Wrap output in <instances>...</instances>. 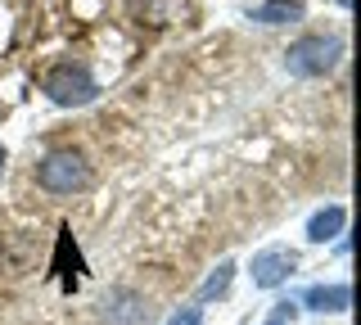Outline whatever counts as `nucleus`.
Instances as JSON below:
<instances>
[{
    "label": "nucleus",
    "mask_w": 361,
    "mask_h": 325,
    "mask_svg": "<svg viewBox=\"0 0 361 325\" xmlns=\"http://www.w3.org/2000/svg\"><path fill=\"white\" fill-rule=\"evenodd\" d=\"M37 181H41V190H50V195H73V190H86L90 167H86L82 154L59 149V154H45L37 163Z\"/></svg>",
    "instance_id": "1"
},
{
    "label": "nucleus",
    "mask_w": 361,
    "mask_h": 325,
    "mask_svg": "<svg viewBox=\"0 0 361 325\" xmlns=\"http://www.w3.org/2000/svg\"><path fill=\"white\" fill-rule=\"evenodd\" d=\"M338 54H343V46L334 37H302L285 50V68L293 77H325L338 63Z\"/></svg>",
    "instance_id": "2"
},
{
    "label": "nucleus",
    "mask_w": 361,
    "mask_h": 325,
    "mask_svg": "<svg viewBox=\"0 0 361 325\" xmlns=\"http://www.w3.org/2000/svg\"><path fill=\"white\" fill-rule=\"evenodd\" d=\"M45 95L63 109H77V104H90V99H95V82H90L86 68H54L45 77Z\"/></svg>",
    "instance_id": "3"
},
{
    "label": "nucleus",
    "mask_w": 361,
    "mask_h": 325,
    "mask_svg": "<svg viewBox=\"0 0 361 325\" xmlns=\"http://www.w3.org/2000/svg\"><path fill=\"white\" fill-rule=\"evenodd\" d=\"M145 312H149L145 298L127 285H118V289L104 294V325H145Z\"/></svg>",
    "instance_id": "4"
},
{
    "label": "nucleus",
    "mask_w": 361,
    "mask_h": 325,
    "mask_svg": "<svg viewBox=\"0 0 361 325\" xmlns=\"http://www.w3.org/2000/svg\"><path fill=\"white\" fill-rule=\"evenodd\" d=\"M293 266H298V257H293L289 249H262L253 257V285L276 289V285H285V280L293 276Z\"/></svg>",
    "instance_id": "5"
},
{
    "label": "nucleus",
    "mask_w": 361,
    "mask_h": 325,
    "mask_svg": "<svg viewBox=\"0 0 361 325\" xmlns=\"http://www.w3.org/2000/svg\"><path fill=\"white\" fill-rule=\"evenodd\" d=\"M348 302H353L348 285H312L302 294V307H312V312H348Z\"/></svg>",
    "instance_id": "6"
},
{
    "label": "nucleus",
    "mask_w": 361,
    "mask_h": 325,
    "mask_svg": "<svg viewBox=\"0 0 361 325\" xmlns=\"http://www.w3.org/2000/svg\"><path fill=\"white\" fill-rule=\"evenodd\" d=\"M343 221H348V212L338 208V204H330V208H321V212H316V217L307 221V240H316V244L334 240V235H343Z\"/></svg>",
    "instance_id": "7"
},
{
    "label": "nucleus",
    "mask_w": 361,
    "mask_h": 325,
    "mask_svg": "<svg viewBox=\"0 0 361 325\" xmlns=\"http://www.w3.org/2000/svg\"><path fill=\"white\" fill-rule=\"evenodd\" d=\"M253 18H257V23H271V27H276V23H298L302 5H298V0H267V5L253 9Z\"/></svg>",
    "instance_id": "8"
},
{
    "label": "nucleus",
    "mask_w": 361,
    "mask_h": 325,
    "mask_svg": "<svg viewBox=\"0 0 361 325\" xmlns=\"http://www.w3.org/2000/svg\"><path fill=\"white\" fill-rule=\"evenodd\" d=\"M145 5V18L149 23H172V18L185 14V0H135V9Z\"/></svg>",
    "instance_id": "9"
},
{
    "label": "nucleus",
    "mask_w": 361,
    "mask_h": 325,
    "mask_svg": "<svg viewBox=\"0 0 361 325\" xmlns=\"http://www.w3.org/2000/svg\"><path fill=\"white\" fill-rule=\"evenodd\" d=\"M231 280H235V262H221L217 271H212L208 280H203V289H199V298L208 302V298H221L226 289H231Z\"/></svg>",
    "instance_id": "10"
},
{
    "label": "nucleus",
    "mask_w": 361,
    "mask_h": 325,
    "mask_svg": "<svg viewBox=\"0 0 361 325\" xmlns=\"http://www.w3.org/2000/svg\"><path fill=\"white\" fill-rule=\"evenodd\" d=\"M293 312H298V302H289V298H285V302H276V321H280V325H289V321H293Z\"/></svg>",
    "instance_id": "11"
},
{
    "label": "nucleus",
    "mask_w": 361,
    "mask_h": 325,
    "mask_svg": "<svg viewBox=\"0 0 361 325\" xmlns=\"http://www.w3.org/2000/svg\"><path fill=\"white\" fill-rule=\"evenodd\" d=\"M167 325H199V307H185V312H176Z\"/></svg>",
    "instance_id": "12"
},
{
    "label": "nucleus",
    "mask_w": 361,
    "mask_h": 325,
    "mask_svg": "<svg viewBox=\"0 0 361 325\" xmlns=\"http://www.w3.org/2000/svg\"><path fill=\"white\" fill-rule=\"evenodd\" d=\"M0 167H5V149H0Z\"/></svg>",
    "instance_id": "13"
},
{
    "label": "nucleus",
    "mask_w": 361,
    "mask_h": 325,
    "mask_svg": "<svg viewBox=\"0 0 361 325\" xmlns=\"http://www.w3.org/2000/svg\"><path fill=\"white\" fill-rule=\"evenodd\" d=\"M267 325H280V321H267Z\"/></svg>",
    "instance_id": "14"
}]
</instances>
